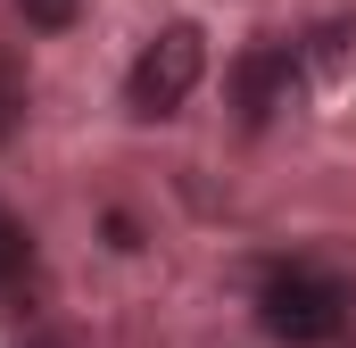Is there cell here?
<instances>
[{
    "mask_svg": "<svg viewBox=\"0 0 356 348\" xmlns=\"http://www.w3.org/2000/svg\"><path fill=\"white\" fill-rule=\"evenodd\" d=\"M199 75H207V42H199V25H166V33L133 58L124 108H133V116H175L182 100L199 91Z\"/></svg>",
    "mask_w": 356,
    "mask_h": 348,
    "instance_id": "1",
    "label": "cell"
},
{
    "mask_svg": "<svg viewBox=\"0 0 356 348\" xmlns=\"http://www.w3.org/2000/svg\"><path fill=\"white\" fill-rule=\"evenodd\" d=\"M266 332L290 348H323L340 340V324H348V290L340 282H323V274H282V282H266Z\"/></svg>",
    "mask_w": 356,
    "mask_h": 348,
    "instance_id": "2",
    "label": "cell"
},
{
    "mask_svg": "<svg viewBox=\"0 0 356 348\" xmlns=\"http://www.w3.org/2000/svg\"><path fill=\"white\" fill-rule=\"evenodd\" d=\"M232 91H241V116H249V125H266L273 108L298 91V50H290V42H257V50L241 58Z\"/></svg>",
    "mask_w": 356,
    "mask_h": 348,
    "instance_id": "3",
    "label": "cell"
},
{
    "mask_svg": "<svg viewBox=\"0 0 356 348\" xmlns=\"http://www.w3.org/2000/svg\"><path fill=\"white\" fill-rule=\"evenodd\" d=\"M75 8H83V0H25V25H42V33H67V25H75Z\"/></svg>",
    "mask_w": 356,
    "mask_h": 348,
    "instance_id": "4",
    "label": "cell"
},
{
    "mask_svg": "<svg viewBox=\"0 0 356 348\" xmlns=\"http://www.w3.org/2000/svg\"><path fill=\"white\" fill-rule=\"evenodd\" d=\"M17 265H25V232H17V224H8V216H0V282H8V274H17Z\"/></svg>",
    "mask_w": 356,
    "mask_h": 348,
    "instance_id": "5",
    "label": "cell"
}]
</instances>
